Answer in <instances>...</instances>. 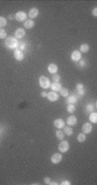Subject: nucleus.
<instances>
[{
	"instance_id": "obj_27",
	"label": "nucleus",
	"mask_w": 97,
	"mask_h": 185,
	"mask_svg": "<svg viewBox=\"0 0 97 185\" xmlns=\"http://www.w3.org/2000/svg\"><path fill=\"white\" fill-rule=\"evenodd\" d=\"M52 80H53V83H59V81H60V75L58 73L52 74Z\"/></svg>"
},
{
	"instance_id": "obj_18",
	"label": "nucleus",
	"mask_w": 97,
	"mask_h": 185,
	"mask_svg": "<svg viewBox=\"0 0 97 185\" xmlns=\"http://www.w3.org/2000/svg\"><path fill=\"white\" fill-rule=\"evenodd\" d=\"M24 27L26 28V29H32V28L34 26V22L31 19H29V20H26L24 22Z\"/></svg>"
},
{
	"instance_id": "obj_13",
	"label": "nucleus",
	"mask_w": 97,
	"mask_h": 185,
	"mask_svg": "<svg viewBox=\"0 0 97 185\" xmlns=\"http://www.w3.org/2000/svg\"><path fill=\"white\" fill-rule=\"evenodd\" d=\"M38 15H39V10L37 8H32L29 12V17L31 18V20L37 17Z\"/></svg>"
},
{
	"instance_id": "obj_3",
	"label": "nucleus",
	"mask_w": 97,
	"mask_h": 185,
	"mask_svg": "<svg viewBox=\"0 0 97 185\" xmlns=\"http://www.w3.org/2000/svg\"><path fill=\"white\" fill-rule=\"evenodd\" d=\"M69 149H70V144L67 140H63L61 141L60 143L58 145V150L59 152H62V153H65L67 152Z\"/></svg>"
},
{
	"instance_id": "obj_15",
	"label": "nucleus",
	"mask_w": 97,
	"mask_h": 185,
	"mask_svg": "<svg viewBox=\"0 0 97 185\" xmlns=\"http://www.w3.org/2000/svg\"><path fill=\"white\" fill-rule=\"evenodd\" d=\"M50 87L52 90V91H55V92H58L61 90L62 88V84L60 83H52V84L50 85Z\"/></svg>"
},
{
	"instance_id": "obj_36",
	"label": "nucleus",
	"mask_w": 97,
	"mask_h": 185,
	"mask_svg": "<svg viewBox=\"0 0 97 185\" xmlns=\"http://www.w3.org/2000/svg\"><path fill=\"white\" fill-rule=\"evenodd\" d=\"M49 185H57V183H55V182H50Z\"/></svg>"
},
{
	"instance_id": "obj_21",
	"label": "nucleus",
	"mask_w": 97,
	"mask_h": 185,
	"mask_svg": "<svg viewBox=\"0 0 97 185\" xmlns=\"http://www.w3.org/2000/svg\"><path fill=\"white\" fill-rule=\"evenodd\" d=\"M56 137H57L59 140H64V132L62 131V130H58V131H56Z\"/></svg>"
},
{
	"instance_id": "obj_28",
	"label": "nucleus",
	"mask_w": 97,
	"mask_h": 185,
	"mask_svg": "<svg viewBox=\"0 0 97 185\" xmlns=\"http://www.w3.org/2000/svg\"><path fill=\"white\" fill-rule=\"evenodd\" d=\"M7 38V33L4 29L0 28V39H6Z\"/></svg>"
},
{
	"instance_id": "obj_16",
	"label": "nucleus",
	"mask_w": 97,
	"mask_h": 185,
	"mask_svg": "<svg viewBox=\"0 0 97 185\" xmlns=\"http://www.w3.org/2000/svg\"><path fill=\"white\" fill-rule=\"evenodd\" d=\"M77 102V97L74 95H71L70 97H67V100L66 103L67 104H75Z\"/></svg>"
},
{
	"instance_id": "obj_33",
	"label": "nucleus",
	"mask_w": 97,
	"mask_h": 185,
	"mask_svg": "<svg viewBox=\"0 0 97 185\" xmlns=\"http://www.w3.org/2000/svg\"><path fill=\"white\" fill-rule=\"evenodd\" d=\"M50 182H51V180H50V178H49V177H46V178H44V183H45L46 184H49V183H50Z\"/></svg>"
},
{
	"instance_id": "obj_32",
	"label": "nucleus",
	"mask_w": 97,
	"mask_h": 185,
	"mask_svg": "<svg viewBox=\"0 0 97 185\" xmlns=\"http://www.w3.org/2000/svg\"><path fill=\"white\" fill-rule=\"evenodd\" d=\"M71 183L68 180H64L61 183V185H71Z\"/></svg>"
},
{
	"instance_id": "obj_7",
	"label": "nucleus",
	"mask_w": 97,
	"mask_h": 185,
	"mask_svg": "<svg viewBox=\"0 0 97 185\" xmlns=\"http://www.w3.org/2000/svg\"><path fill=\"white\" fill-rule=\"evenodd\" d=\"M81 57H82V54H81L80 51L78 50H75L72 52V54L71 55V59L75 62H77L78 60H81Z\"/></svg>"
},
{
	"instance_id": "obj_12",
	"label": "nucleus",
	"mask_w": 97,
	"mask_h": 185,
	"mask_svg": "<svg viewBox=\"0 0 97 185\" xmlns=\"http://www.w3.org/2000/svg\"><path fill=\"white\" fill-rule=\"evenodd\" d=\"M53 125H54L55 128H57L58 129H61V128H63L64 127L65 122L62 119H57V120H55L54 121Z\"/></svg>"
},
{
	"instance_id": "obj_35",
	"label": "nucleus",
	"mask_w": 97,
	"mask_h": 185,
	"mask_svg": "<svg viewBox=\"0 0 97 185\" xmlns=\"http://www.w3.org/2000/svg\"><path fill=\"white\" fill-rule=\"evenodd\" d=\"M93 15H94V17H97V8H94V10H93Z\"/></svg>"
},
{
	"instance_id": "obj_8",
	"label": "nucleus",
	"mask_w": 97,
	"mask_h": 185,
	"mask_svg": "<svg viewBox=\"0 0 97 185\" xmlns=\"http://www.w3.org/2000/svg\"><path fill=\"white\" fill-rule=\"evenodd\" d=\"M26 35V33H25V30L23 29H21V28H18V29L15 30V38L17 39H23V37Z\"/></svg>"
},
{
	"instance_id": "obj_29",
	"label": "nucleus",
	"mask_w": 97,
	"mask_h": 185,
	"mask_svg": "<svg viewBox=\"0 0 97 185\" xmlns=\"http://www.w3.org/2000/svg\"><path fill=\"white\" fill-rule=\"evenodd\" d=\"M94 109H95V107H94V105L91 103L88 104L87 107H86V111L88 113H92L94 111Z\"/></svg>"
},
{
	"instance_id": "obj_1",
	"label": "nucleus",
	"mask_w": 97,
	"mask_h": 185,
	"mask_svg": "<svg viewBox=\"0 0 97 185\" xmlns=\"http://www.w3.org/2000/svg\"><path fill=\"white\" fill-rule=\"evenodd\" d=\"M18 41L17 38H15L13 36H9L5 39L4 44L6 46V47H8L9 49H11V50H15L17 49L18 47Z\"/></svg>"
},
{
	"instance_id": "obj_14",
	"label": "nucleus",
	"mask_w": 97,
	"mask_h": 185,
	"mask_svg": "<svg viewBox=\"0 0 97 185\" xmlns=\"http://www.w3.org/2000/svg\"><path fill=\"white\" fill-rule=\"evenodd\" d=\"M47 69H48V72L50 73L55 74V73H57V72H58V66L54 63H51V64H49Z\"/></svg>"
},
{
	"instance_id": "obj_19",
	"label": "nucleus",
	"mask_w": 97,
	"mask_h": 185,
	"mask_svg": "<svg viewBox=\"0 0 97 185\" xmlns=\"http://www.w3.org/2000/svg\"><path fill=\"white\" fill-rule=\"evenodd\" d=\"M89 121L91 123H94V124H95V123H97V113L95 112H92L91 114H90V115H89Z\"/></svg>"
},
{
	"instance_id": "obj_10",
	"label": "nucleus",
	"mask_w": 97,
	"mask_h": 185,
	"mask_svg": "<svg viewBox=\"0 0 97 185\" xmlns=\"http://www.w3.org/2000/svg\"><path fill=\"white\" fill-rule=\"evenodd\" d=\"M47 97V99L50 102H56L58 100V95L55 91H51L47 93V97Z\"/></svg>"
},
{
	"instance_id": "obj_4",
	"label": "nucleus",
	"mask_w": 97,
	"mask_h": 185,
	"mask_svg": "<svg viewBox=\"0 0 97 185\" xmlns=\"http://www.w3.org/2000/svg\"><path fill=\"white\" fill-rule=\"evenodd\" d=\"M28 14L24 11H18L15 15V19L17 22H25L27 20Z\"/></svg>"
},
{
	"instance_id": "obj_24",
	"label": "nucleus",
	"mask_w": 97,
	"mask_h": 185,
	"mask_svg": "<svg viewBox=\"0 0 97 185\" xmlns=\"http://www.w3.org/2000/svg\"><path fill=\"white\" fill-rule=\"evenodd\" d=\"M66 110L68 111L69 113H74L76 111V107L74 106V104H67V107H66Z\"/></svg>"
},
{
	"instance_id": "obj_11",
	"label": "nucleus",
	"mask_w": 97,
	"mask_h": 185,
	"mask_svg": "<svg viewBox=\"0 0 97 185\" xmlns=\"http://www.w3.org/2000/svg\"><path fill=\"white\" fill-rule=\"evenodd\" d=\"M82 129H83V134H90L91 131H92V125L90 124V123H89V122H86V123H84V124H83Z\"/></svg>"
},
{
	"instance_id": "obj_5",
	"label": "nucleus",
	"mask_w": 97,
	"mask_h": 185,
	"mask_svg": "<svg viewBox=\"0 0 97 185\" xmlns=\"http://www.w3.org/2000/svg\"><path fill=\"white\" fill-rule=\"evenodd\" d=\"M62 158H63V156H62L61 153H54L53 155L52 156L51 158V161L55 165H58L61 162Z\"/></svg>"
},
{
	"instance_id": "obj_25",
	"label": "nucleus",
	"mask_w": 97,
	"mask_h": 185,
	"mask_svg": "<svg viewBox=\"0 0 97 185\" xmlns=\"http://www.w3.org/2000/svg\"><path fill=\"white\" fill-rule=\"evenodd\" d=\"M6 24H7V19L4 17H0V28L3 29L6 26Z\"/></svg>"
},
{
	"instance_id": "obj_30",
	"label": "nucleus",
	"mask_w": 97,
	"mask_h": 185,
	"mask_svg": "<svg viewBox=\"0 0 97 185\" xmlns=\"http://www.w3.org/2000/svg\"><path fill=\"white\" fill-rule=\"evenodd\" d=\"M26 47H27L26 43H25V42H21V43H18L17 48L19 49V50H21V51H23L24 49L26 48Z\"/></svg>"
},
{
	"instance_id": "obj_2",
	"label": "nucleus",
	"mask_w": 97,
	"mask_h": 185,
	"mask_svg": "<svg viewBox=\"0 0 97 185\" xmlns=\"http://www.w3.org/2000/svg\"><path fill=\"white\" fill-rule=\"evenodd\" d=\"M39 84L40 86L43 89H48L51 85V83H50V80L45 76H40L39 78Z\"/></svg>"
},
{
	"instance_id": "obj_6",
	"label": "nucleus",
	"mask_w": 97,
	"mask_h": 185,
	"mask_svg": "<svg viewBox=\"0 0 97 185\" xmlns=\"http://www.w3.org/2000/svg\"><path fill=\"white\" fill-rule=\"evenodd\" d=\"M14 57L15 60L18 61H23L24 59V54L23 53V51H21L18 48H17L14 50Z\"/></svg>"
},
{
	"instance_id": "obj_20",
	"label": "nucleus",
	"mask_w": 97,
	"mask_h": 185,
	"mask_svg": "<svg viewBox=\"0 0 97 185\" xmlns=\"http://www.w3.org/2000/svg\"><path fill=\"white\" fill-rule=\"evenodd\" d=\"M64 134L68 135V136H71V135L73 134V129L71 128L70 126H68V127H64Z\"/></svg>"
},
{
	"instance_id": "obj_26",
	"label": "nucleus",
	"mask_w": 97,
	"mask_h": 185,
	"mask_svg": "<svg viewBox=\"0 0 97 185\" xmlns=\"http://www.w3.org/2000/svg\"><path fill=\"white\" fill-rule=\"evenodd\" d=\"M86 140V136H85V134H79L77 136V141L80 143H83Z\"/></svg>"
},
{
	"instance_id": "obj_22",
	"label": "nucleus",
	"mask_w": 97,
	"mask_h": 185,
	"mask_svg": "<svg viewBox=\"0 0 97 185\" xmlns=\"http://www.w3.org/2000/svg\"><path fill=\"white\" fill-rule=\"evenodd\" d=\"M89 50V46L86 44V43H84V44H82L80 47V52H82V53H88Z\"/></svg>"
},
{
	"instance_id": "obj_31",
	"label": "nucleus",
	"mask_w": 97,
	"mask_h": 185,
	"mask_svg": "<svg viewBox=\"0 0 97 185\" xmlns=\"http://www.w3.org/2000/svg\"><path fill=\"white\" fill-rule=\"evenodd\" d=\"M77 66H79L81 67H84V66H85V62H84V61L82 60H78L77 61Z\"/></svg>"
},
{
	"instance_id": "obj_9",
	"label": "nucleus",
	"mask_w": 97,
	"mask_h": 185,
	"mask_svg": "<svg viewBox=\"0 0 97 185\" xmlns=\"http://www.w3.org/2000/svg\"><path fill=\"white\" fill-rule=\"evenodd\" d=\"M66 123L70 127H73L77 123V119L75 115H70L66 120Z\"/></svg>"
},
{
	"instance_id": "obj_34",
	"label": "nucleus",
	"mask_w": 97,
	"mask_h": 185,
	"mask_svg": "<svg viewBox=\"0 0 97 185\" xmlns=\"http://www.w3.org/2000/svg\"><path fill=\"white\" fill-rule=\"evenodd\" d=\"M40 97H47V93H46V91L40 92Z\"/></svg>"
},
{
	"instance_id": "obj_17",
	"label": "nucleus",
	"mask_w": 97,
	"mask_h": 185,
	"mask_svg": "<svg viewBox=\"0 0 97 185\" xmlns=\"http://www.w3.org/2000/svg\"><path fill=\"white\" fill-rule=\"evenodd\" d=\"M77 91L78 94H79L80 96L85 95V91H84V85L83 84H81V83L77 84Z\"/></svg>"
},
{
	"instance_id": "obj_23",
	"label": "nucleus",
	"mask_w": 97,
	"mask_h": 185,
	"mask_svg": "<svg viewBox=\"0 0 97 185\" xmlns=\"http://www.w3.org/2000/svg\"><path fill=\"white\" fill-rule=\"evenodd\" d=\"M59 92H60V95L63 97H67L69 96V94H70L68 89H66V88H61V90L59 91Z\"/></svg>"
}]
</instances>
